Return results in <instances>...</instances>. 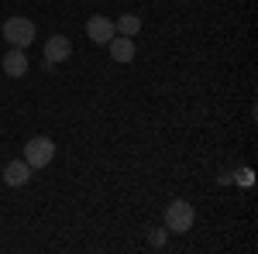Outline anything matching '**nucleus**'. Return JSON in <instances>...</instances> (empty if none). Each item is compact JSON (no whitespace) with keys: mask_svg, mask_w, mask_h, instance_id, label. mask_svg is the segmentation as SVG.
Instances as JSON below:
<instances>
[{"mask_svg":"<svg viewBox=\"0 0 258 254\" xmlns=\"http://www.w3.org/2000/svg\"><path fill=\"white\" fill-rule=\"evenodd\" d=\"M114 35H117V28H114V21H110V18H100V14H93V18L86 21V38L93 41V45H107Z\"/></svg>","mask_w":258,"mask_h":254,"instance_id":"20e7f679","label":"nucleus"},{"mask_svg":"<svg viewBox=\"0 0 258 254\" xmlns=\"http://www.w3.org/2000/svg\"><path fill=\"white\" fill-rule=\"evenodd\" d=\"M107 48H110V59L117 62V65H127V62L135 59V38H127V35H114V38L107 41Z\"/></svg>","mask_w":258,"mask_h":254,"instance_id":"423d86ee","label":"nucleus"},{"mask_svg":"<svg viewBox=\"0 0 258 254\" xmlns=\"http://www.w3.org/2000/svg\"><path fill=\"white\" fill-rule=\"evenodd\" d=\"M73 55V41L66 38V35H52V38L45 41V62L48 65H59Z\"/></svg>","mask_w":258,"mask_h":254,"instance_id":"39448f33","label":"nucleus"},{"mask_svg":"<svg viewBox=\"0 0 258 254\" xmlns=\"http://www.w3.org/2000/svg\"><path fill=\"white\" fill-rule=\"evenodd\" d=\"M4 41L11 48H28L35 41V21L28 18H7L4 21Z\"/></svg>","mask_w":258,"mask_h":254,"instance_id":"f03ea898","label":"nucleus"},{"mask_svg":"<svg viewBox=\"0 0 258 254\" xmlns=\"http://www.w3.org/2000/svg\"><path fill=\"white\" fill-rule=\"evenodd\" d=\"M31 172H35V168H31L28 161H7V165H4V182L14 186V189H18V186H28V182H31Z\"/></svg>","mask_w":258,"mask_h":254,"instance_id":"0eeeda50","label":"nucleus"},{"mask_svg":"<svg viewBox=\"0 0 258 254\" xmlns=\"http://www.w3.org/2000/svg\"><path fill=\"white\" fill-rule=\"evenodd\" d=\"M148 244H152L155 251H162V247H165V230H152V234H148Z\"/></svg>","mask_w":258,"mask_h":254,"instance_id":"9d476101","label":"nucleus"},{"mask_svg":"<svg viewBox=\"0 0 258 254\" xmlns=\"http://www.w3.org/2000/svg\"><path fill=\"white\" fill-rule=\"evenodd\" d=\"M165 230L169 234H186V230H193V220H197V210H193V203H186V199H172L169 206H165Z\"/></svg>","mask_w":258,"mask_h":254,"instance_id":"f257e3e1","label":"nucleus"},{"mask_svg":"<svg viewBox=\"0 0 258 254\" xmlns=\"http://www.w3.org/2000/svg\"><path fill=\"white\" fill-rule=\"evenodd\" d=\"M55 158V141L52 137H31L28 144H24V161L31 165V168H45L48 161Z\"/></svg>","mask_w":258,"mask_h":254,"instance_id":"7ed1b4c3","label":"nucleus"},{"mask_svg":"<svg viewBox=\"0 0 258 254\" xmlns=\"http://www.w3.org/2000/svg\"><path fill=\"white\" fill-rule=\"evenodd\" d=\"M114 28H117V35H127V38H135L141 31V18L138 14H120L117 21H114Z\"/></svg>","mask_w":258,"mask_h":254,"instance_id":"1a4fd4ad","label":"nucleus"},{"mask_svg":"<svg viewBox=\"0 0 258 254\" xmlns=\"http://www.w3.org/2000/svg\"><path fill=\"white\" fill-rule=\"evenodd\" d=\"M4 72L7 76H14V79H21L24 72H28V55H24V48H11L7 55H4Z\"/></svg>","mask_w":258,"mask_h":254,"instance_id":"6e6552de","label":"nucleus"}]
</instances>
